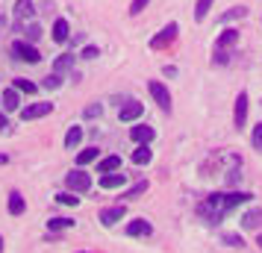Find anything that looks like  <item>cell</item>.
<instances>
[{
	"instance_id": "obj_32",
	"label": "cell",
	"mask_w": 262,
	"mask_h": 253,
	"mask_svg": "<svg viewBox=\"0 0 262 253\" xmlns=\"http://www.w3.org/2000/svg\"><path fill=\"white\" fill-rule=\"evenodd\" d=\"M144 189H147V182H136V186H133V189H130V192H127V194H124V197H139V194H142L144 192Z\"/></svg>"
},
{
	"instance_id": "obj_10",
	"label": "cell",
	"mask_w": 262,
	"mask_h": 253,
	"mask_svg": "<svg viewBox=\"0 0 262 253\" xmlns=\"http://www.w3.org/2000/svg\"><path fill=\"white\" fill-rule=\"evenodd\" d=\"M124 218V206H109V209H100V224L103 227H112L115 221Z\"/></svg>"
},
{
	"instance_id": "obj_31",
	"label": "cell",
	"mask_w": 262,
	"mask_h": 253,
	"mask_svg": "<svg viewBox=\"0 0 262 253\" xmlns=\"http://www.w3.org/2000/svg\"><path fill=\"white\" fill-rule=\"evenodd\" d=\"M150 0H133L130 3V15H139V12H144V6H147Z\"/></svg>"
},
{
	"instance_id": "obj_8",
	"label": "cell",
	"mask_w": 262,
	"mask_h": 253,
	"mask_svg": "<svg viewBox=\"0 0 262 253\" xmlns=\"http://www.w3.org/2000/svg\"><path fill=\"white\" fill-rule=\"evenodd\" d=\"M142 112H144V106H142V103H136V100H130L127 106H121L118 118L124 121V124H130V121H139V118H142Z\"/></svg>"
},
{
	"instance_id": "obj_27",
	"label": "cell",
	"mask_w": 262,
	"mask_h": 253,
	"mask_svg": "<svg viewBox=\"0 0 262 253\" xmlns=\"http://www.w3.org/2000/svg\"><path fill=\"white\" fill-rule=\"evenodd\" d=\"M245 15H248V9H245V6H236L233 12L221 15V24H227V21H236V18H245Z\"/></svg>"
},
{
	"instance_id": "obj_36",
	"label": "cell",
	"mask_w": 262,
	"mask_h": 253,
	"mask_svg": "<svg viewBox=\"0 0 262 253\" xmlns=\"http://www.w3.org/2000/svg\"><path fill=\"white\" fill-rule=\"evenodd\" d=\"M27 36H30V38H38V36H41V30H38V27L33 24V27H30V30H27Z\"/></svg>"
},
{
	"instance_id": "obj_29",
	"label": "cell",
	"mask_w": 262,
	"mask_h": 253,
	"mask_svg": "<svg viewBox=\"0 0 262 253\" xmlns=\"http://www.w3.org/2000/svg\"><path fill=\"white\" fill-rule=\"evenodd\" d=\"M56 203H65V206H77V203H80V197H74V194L62 192V194H56Z\"/></svg>"
},
{
	"instance_id": "obj_20",
	"label": "cell",
	"mask_w": 262,
	"mask_h": 253,
	"mask_svg": "<svg viewBox=\"0 0 262 253\" xmlns=\"http://www.w3.org/2000/svg\"><path fill=\"white\" fill-rule=\"evenodd\" d=\"M71 65H74V56H71V53H62L59 59L53 62V74H65V71H71Z\"/></svg>"
},
{
	"instance_id": "obj_33",
	"label": "cell",
	"mask_w": 262,
	"mask_h": 253,
	"mask_svg": "<svg viewBox=\"0 0 262 253\" xmlns=\"http://www.w3.org/2000/svg\"><path fill=\"white\" fill-rule=\"evenodd\" d=\"M45 85H48V88H59L62 85V74H50L48 80H45Z\"/></svg>"
},
{
	"instance_id": "obj_15",
	"label": "cell",
	"mask_w": 262,
	"mask_h": 253,
	"mask_svg": "<svg viewBox=\"0 0 262 253\" xmlns=\"http://www.w3.org/2000/svg\"><path fill=\"white\" fill-rule=\"evenodd\" d=\"M24 209H27V200L21 197V192H12L9 194V215H24Z\"/></svg>"
},
{
	"instance_id": "obj_23",
	"label": "cell",
	"mask_w": 262,
	"mask_h": 253,
	"mask_svg": "<svg viewBox=\"0 0 262 253\" xmlns=\"http://www.w3.org/2000/svg\"><path fill=\"white\" fill-rule=\"evenodd\" d=\"M97 156H100V150H97V147H89V150H83V153H77V165L83 168V165H89V162H95Z\"/></svg>"
},
{
	"instance_id": "obj_22",
	"label": "cell",
	"mask_w": 262,
	"mask_h": 253,
	"mask_svg": "<svg viewBox=\"0 0 262 253\" xmlns=\"http://www.w3.org/2000/svg\"><path fill=\"white\" fill-rule=\"evenodd\" d=\"M133 162H136V165H147V162H150V147L139 145L136 150H133Z\"/></svg>"
},
{
	"instance_id": "obj_9",
	"label": "cell",
	"mask_w": 262,
	"mask_h": 253,
	"mask_svg": "<svg viewBox=\"0 0 262 253\" xmlns=\"http://www.w3.org/2000/svg\"><path fill=\"white\" fill-rule=\"evenodd\" d=\"M174 38H177V24H168L159 36L150 38V48H165V44H171Z\"/></svg>"
},
{
	"instance_id": "obj_28",
	"label": "cell",
	"mask_w": 262,
	"mask_h": 253,
	"mask_svg": "<svg viewBox=\"0 0 262 253\" xmlns=\"http://www.w3.org/2000/svg\"><path fill=\"white\" fill-rule=\"evenodd\" d=\"M221 239H224V244H230V247H245V241H242V236H236V233H224Z\"/></svg>"
},
{
	"instance_id": "obj_1",
	"label": "cell",
	"mask_w": 262,
	"mask_h": 253,
	"mask_svg": "<svg viewBox=\"0 0 262 253\" xmlns=\"http://www.w3.org/2000/svg\"><path fill=\"white\" fill-rule=\"evenodd\" d=\"M248 200H250L248 192H227V194L215 192V194H209V197L198 206V215H201L206 224H221V218H224L233 206L248 203Z\"/></svg>"
},
{
	"instance_id": "obj_40",
	"label": "cell",
	"mask_w": 262,
	"mask_h": 253,
	"mask_svg": "<svg viewBox=\"0 0 262 253\" xmlns=\"http://www.w3.org/2000/svg\"><path fill=\"white\" fill-rule=\"evenodd\" d=\"M0 253H3V239H0Z\"/></svg>"
},
{
	"instance_id": "obj_13",
	"label": "cell",
	"mask_w": 262,
	"mask_h": 253,
	"mask_svg": "<svg viewBox=\"0 0 262 253\" xmlns=\"http://www.w3.org/2000/svg\"><path fill=\"white\" fill-rule=\"evenodd\" d=\"M0 100H3V109H6V112H15V109L21 106V91H18V88H6Z\"/></svg>"
},
{
	"instance_id": "obj_6",
	"label": "cell",
	"mask_w": 262,
	"mask_h": 253,
	"mask_svg": "<svg viewBox=\"0 0 262 253\" xmlns=\"http://www.w3.org/2000/svg\"><path fill=\"white\" fill-rule=\"evenodd\" d=\"M130 139L136 142V145H150V142L156 139V130L147 127V124H136V127L130 130Z\"/></svg>"
},
{
	"instance_id": "obj_5",
	"label": "cell",
	"mask_w": 262,
	"mask_h": 253,
	"mask_svg": "<svg viewBox=\"0 0 262 253\" xmlns=\"http://www.w3.org/2000/svg\"><path fill=\"white\" fill-rule=\"evenodd\" d=\"M53 112V103H30V106L21 109V121H36V118H45V115H50Z\"/></svg>"
},
{
	"instance_id": "obj_38",
	"label": "cell",
	"mask_w": 262,
	"mask_h": 253,
	"mask_svg": "<svg viewBox=\"0 0 262 253\" xmlns=\"http://www.w3.org/2000/svg\"><path fill=\"white\" fill-rule=\"evenodd\" d=\"M6 162H9V159L3 156V153H0V165H6Z\"/></svg>"
},
{
	"instance_id": "obj_35",
	"label": "cell",
	"mask_w": 262,
	"mask_h": 253,
	"mask_svg": "<svg viewBox=\"0 0 262 253\" xmlns=\"http://www.w3.org/2000/svg\"><path fill=\"white\" fill-rule=\"evenodd\" d=\"M100 115V106H89L85 109V118H97Z\"/></svg>"
},
{
	"instance_id": "obj_30",
	"label": "cell",
	"mask_w": 262,
	"mask_h": 253,
	"mask_svg": "<svg viewBox=\"0 0 262 253\" xmlns=\"http://www.w3.org/2000/svg\"><path fill=\"white\" fill-rule=\"evenodd\" d=\"M250 145L262 153V124H256V130H253V135H250Z\"/></svg>"
},
{
	"instance_id": "obj_34",
	"label": "cell",
	"mask_w": 262,
	"mask_h": 253,
	"mask_svg": "<svg viewBox=\"0 0 262 253\" xmlns=\"http://www.w3.org/2000/svg\"><path fill=\"white\" fill-rule=\"evenodd\" d=\"M97 53H100V50H97V48H95V44H89V48H85V50H83V56H85V59H95Z\"/></svg>"
},
{
	"instance_id": "obj_42",
	"label": "cell",
	"mask_w": 262,
	"mask_h": 253,
	"mask_svg": "<svg viewBox=\"0 0 262 253\" xmlns=\"http://www.w3.org/2000/svg\"><path fill=\"white\" fill-rule=\"evenodd\" d=\"M0 103H3V100H0Z\"/></svg>"
},
{
	"instance_id": "obj_37",
	"label": "cell",
	"mask_w": 262,
	"mask_h": 253,
	"mask_svg": "<svg viewBox=\"0 0 262 253\" xmlns=\"http://www.w3.org/2000/svg\"><path fill=\"white\" fill-rule=\"evenodd\" d=\"M0 130H6V115L0 112Z\"/></svg>"
},
{
	"instance_id": "obj_4",
	"label": "cell",
	"mask_w": 262,
	"mask_h": 253,
	"mask_svg": "<svg viewBox=\"0 0 262 253\" xmlns=\"http://www.w3.org/2000/svg\"><path fill=\"white\" fill-rule=\"evenodd\" d=\"M147 91H150V97L156 100V106L168 115V112H171V95H168L165 85L159 83V80H150V83H147Z\"/></svg>"
},
{
	"instance_id": "obj_7",
	"label": "cell",
	"mask_w": 262,
	"mask_h": 253,
	"mask_svg": "<svg viewBox=\"0 0 262 253\" xmlns=\"http://www.w3.org/2000/svg\"><path fill=\"white\" fill-rule=\"evenodd\" d=\"M245 124H248V95H245V91H238V97H236V118H233V127H236V130H245Z\"/></svg>"
},
{
	"instance_id": "obj_14",
	"label": "cell",
	"mask_w": 262,
	"mask_h": 253,
	"mask_svg": "<svg viewBox=\"0 0 262 253\" xmlns=\"http://www.w3.org/2000/svg\"><path fill=\"white\" fill-rule=\"evenodd\" d=\"M68 36H71V27H68V21L65 18H56L53 21V41H68Z\"/></svg>"
},
{
	"instance_id": "obj_41",
	"label": "cell",
	"mask_w": 262,
	"mask_h": 253,
	"mask_svg": "<svg viewBox=\"0 0 262 253\" xmlns=\"http://www.w3.org/2000/svg\"><path fill=\"white\" fill-rule=\"evenodd\" d=\"M80 253H85V250H80Z\"/></svg>"
},
{
	"instance_id": "obj_18",
	"label": "cell",
	"mask_w": 262,
	"mask_h": 253,
	"mask_svg": "<svg viewBox=\"0 0 262 253\" xmlns=\"http://www.w3.org/2000/svg\"><path fill=\"white\" fill-rule=\"evenodd\" d=\"M118 168H121V156H118V153H115V156H106L100 165H97L100 174H112V171H118Z\"/></svg>"
},
{
	"instance_id": "obj_19",
	"label": "cell",
	"mask_w": 262,
	"mask_h": 253,
	"mask_svg": "<svg viewBox=\"0 0 262 253\" xmlns=\"http://www.w3.org/2000/svg\"><path fill=\"white\" fill-rule=\"evenodd\" d=\"M80 142H83V127H71V130H68V135H65V147H68V150H74Z\"/></svg>"
},
{
	"instance_id": "obj_11",
	"label": "cell",
	"mask_w": 262,
	"mask_h": 253,
	"mask_svg": "<svg viewBox=\"0 0 262 253\" xmlns=\"http://www.w3.org/2000/svg\"><path fill=\"white\" fill-rule=\"evenodd\" d=\"M154 227H150V221H144V218H136L127 224V236H150Z\"/></svg>"
},
{
	"instance_id": "obj_17",
	"label": "cell",
	"mask_w": 262,
	"mask_h": 253,
	"mask_svg": "<svg viewBox=\"0 0 262 253\" xmlns=\"http://www.w3.org/2000/svg\"><path fill=\"white\" fill-rule=\"evenodd\" d=\"M33 12H36V9H33V3H30V0H18V3H15V9H12V15L15 18H18V21H21V18H33Z\"/></svg>"
},
{
	"instance_id": "obj_16",
	"label": "cell",
	"mask_w": 262,
	"mask_h": 253,
	"mask_svg": "<svg viewBox=\"0 0 262 253\" xmlns=\"http://www.w3.org/2000/svg\"><path fill=\"white\" fill-rule=\"evenodd\" d=\"M124 182H127V177H124V174H118V171H115V174H103V177H100V186H103V189H121Z\"/></svg>"
},
{
	"instance_id": "obj_25",
	"label": "cell",
	"mask_w": 262,
	"mask_h": 253,
	"mask_svg": "<svg viewBox=\"0 0 262 253\" xmlns=\"http://www.w3.org/2000/svg\"><path fill=\"white\" fill-rule=\"evenodd\" d=\"M212 3H215V0H198V3H194V21H203Z\"/></svg>"
},
{
	"instance_id": "obj_2",
	"label": "cell",
	"mask_w": 262,
	"mask_h": 253,
	"mask_svg": "<svg viewBox=\"0 0 262 253\" xmlns=\"http://www.w3.org/2000/svg\"><path fill=\"white\" fill-rule=\"evenodd\" d=\"M12 53H15V59H21V62H27V65H36L38 59H41V53H38V48L36 44H30V41H12Z\"/></svg>"
},
{
	"instance_id": "obj_26",
	"label": "cell",
	"mask_w": 262,
	"mask_h": 253,
	"mask_svg": "<svg viewBox=\"0 0 262 253\" xmlns=\"http://www.w3.org/2000/svg\"><path fill=\"white\" fill-rule=\"evenodd\" d=\"M12 88H18V91H24V95H36V91H38V85H36V83H30V80H21V77L15 80V85H12Z\"/></svg>"
},
{
	"instance_id": "obj_21",
	"label": "cell",
	"mask_w": 262,
	"mask_h": 253,
	"mask_svg": "<svg viewBox=\"0 0 262 253\" xmlns=\"http://www.w3.org/2000/svg\"><path fill=\"white\" fill-rule=\"evenodd\" d=\"M262 224V212L256 209V212H245V218H242V227L245 229H256Z\"/></svg>"
},
{
	"instance_id": "obj_3",
	"label": "cell",
	"mask_w": 262,
	"mask_h": 253,
	"mask_svg": "<svg viewBox=\"0 0 262 253\" xmlns=\"http://www.w3.org/2000/svg\"><path fill=\"white\" fill-rule=\"evenodd\" d=\"M65 186H68V192H89L92 189V174H85L83 168L68 171L65 174Z\"/></svg>"
},
{
	"instance_id": "obj_12",
	"label": "cell",
	"mask_w": 262,
	"mask_h": 253,
	"mask_svg": "<svg viewBox=\"0 0 262 253\" xmlns=\"http://www.w3.org/2000/svg\"><path fill=\"white\" fill-rule=\"evenodd\" d=\"M236 44H238V30H224L215 41V50H227V48H236Z\"/></svg>"
},
{
	"instance_id": "obj_39",
	"label": "cell",
	"mask_w": 262,
	"mask_h": 253,
	"mask_svg": "<svg viewBox=\"0 0 262 253\" xmlns=\"http://www.w3.org/2000/svg\"><path fill=\"white\" fill-rule=\"evenodd\" d=\"M256 244H259V247H262V236H256Z\"/></svg>"
},
{
	"instance_id": "obj_24",
	"label": "cell",
	"mask_w": 262,
	"mask_h": 253,
	"mask_svg": "<svg viewBox=\"0 0 262 253\" xmlns=\"http://www.w3.org/2000/svg\"><path fill=\"white\" fill-rule=\"evenodd\" d=\"M48 227L53 229V233H59V229H71L74 227V218H50Z\"/></svg>"
}]
</instances>
